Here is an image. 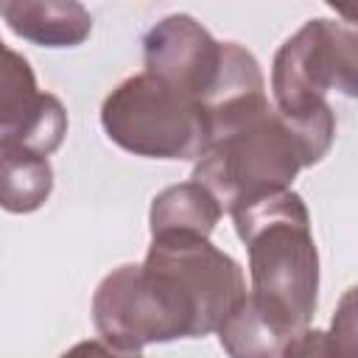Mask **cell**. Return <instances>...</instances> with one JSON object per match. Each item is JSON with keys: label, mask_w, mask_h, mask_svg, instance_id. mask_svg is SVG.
<instances>
[{"label": "cell", "mask_w": 358, "mask_h": 358, "mask_svg": "<svg viewBox=\"0 0 358 358\" xmlns=\"http://www.w3.org/2000/svg\"><path fill=\"white\" fill-rule=\"evenodd\" d=\"M333 137L336 123H294L263 95L210 123V148L196 159L193 182L232 215L243 204L291 190L302 168L327 157Z\"/></svg>", "instance_id": "7a4b0ae2"}, {"label": "cell", "mask_w": 358, "mask_h": 358, "mask_svg": "<svg viewBox=\"0 0 358 358\" xmlns=\"http://www.w3.org/2000/svg\"><path fill=\"white\" fill-rule=\"evenodd\" d=\"M101 126L115 145L145 159H199L210 148L204 109L145 70L103 98Z\"/></svg>", "instance_id": "5b68a950"}, {"label": "cell", "mask_w": 358, "mask_h": 358, "mask_svg": "<svg viewBox=\"0 0 358 358\" xmlns=\"http://www.w3.org/2000/svg\"><path fill=\"white\" fill-rule=\"evenodd\" d=\"M53 193V168L45 157L0 145V201L6 213H34Z\"/></svg>", "instance_id": "8fae6325"}, {"label": "cell", "mask_w": 358, "mask_h": 358, "mask_svg": "<svg viewBox=\"0 0 358 358\" xmlns=\"http://www.w3.org/2000/svg\"><path fill=\"white\" fill-rule=\"evenodd\" d=\"M0 14L14 36L39 48H76L92 34V17L76 0H6Z\"/></svg>", "instance_id": "ba28073f"}, {"label": "cell", "mask_w": 358, "mask_h": 358, "mask_svg": "<svg viewBox=\"0 0 358 358\" xmlns=\"http://www.w3.org/2000/svg\"><path fill=\"white\" fill-rule=\"evenodd\" d=\"M221 215L224 207L218 204V199L204 185L190 179L182 185H171L154 196L148 227H151V238L173 235V232L210 238Z\"/></svg>", "instance_id": "30bf717a"}, {"label": "cell", "mask_w": 358, "mask_h": 358, "mask_svg": "<svg viewBox=\"0 0 358 358\" xmlns=\"http://www.w3.org/2000/svg\"><path fill=\"white\" fill-rule=\"evenodd\" d=\"M280 358H341V355H338L327 330L305 327L285 344Z\"/></svg>", "instance_id": "4fadbf2b"}, {"label": "cell", "mask_w": 358, "mask_h": 358, "mask_svg": "<svg viewBox=\"0 0 358 358\" xmlns=\"http://www.w3.org/2000/svg\"><path fill=\"white\" fill-rule=\"evenodd\" d=\"M246 299V277L235 257L201 235L151 238L143 263L106 274L92 294V324L115 350L204 338L218 333Z\"/></svg>", "instance_id": "6da1fadb"}, {"label": "cell", "mask_w": 358, "mask_h": 358, "mask_svg": "<svg viewBox=\"0 0 358 358\" xmlns=\"http://www.w3.org/2000/svg\"><path fill=\"white\" fill-rule=\"evenodd\" d=\"M62 358H143L140 352H126V350H115L112 344L101 341V338H87L73 344L67 352H62Z\"/></svg>", "instance_id": "5bb4252c"}, {"label": "cell", "mask_w": 358, "mask_h": 358, "mask_svg": "<svg viewBox=\"0 0 358 358\" xmlns=\"http://www.w3.org/2000/svg\"><path fill=\"white\" fill-rule=\"evenodd\" d=\"M358 101V25L308 20L291 34L271 62V95L294 123H336L327 92Z\"/></svg>", "instance_id": "277c9868"}, {"label": "cell", "mask_w": 358, "mask_h": 358, "mask_svg": "<svg viewBox=\"0 0 358 358\" xmlns=\"http://www.w3.org/2000/svg\"><path fill=\"white\" fill-rule=\"evenodd\" d=\"M296 333L260 299H246L218 327V341L229 358H280Z\"/></svg>", "instance_id": "9c48e42d"}, {"label": "cell", "mask_w": 358, "mask_h": 358, "mask_svg": "<svg viewBox=\"0 0 358 358\" xmlns=\"http://www.w3.org/2000/svg\"><path fill=\"white\" fill-rule=\"evenodd\" d=\"M227 42H218L190 14H168L143 36L145 73L187 95L201 109L224 73Z\"/></svg>", "instance_id": "8992f818"}, {"label": "cell", "mask_w": 358, "mask_h": 358, "mask_svg": "<svg viewBox=\"0 0 358 358\" xmlns=\"http://www.w3.org/2000/svg\"><path fill=\"white\" fill-rule=\"evenodd\" d=\"M249 252V294L274 310L294 333L305 330L319 296V252L310 213L296 190H282L232 213Z\"/></svg>", "instance_id": "3957f363"}, {"label": "cell", "mask_w": 358, "mask_h": 358, "mask_svg": "<svg viewBox=\"0 0 358 358\" xmlns=\"http://www.w3.org/2000/svg\"><path fill=\"white\" fill-rule=\"evenodd\" d=\"M0 84V145L50 157L67 134V112L50 92H39L34 70L14 48L3 50Z\"/></svg>", "instance_id": "52a82bcc"}, {"label": "cell", "mask_w": 358, "mask_h": 358, "mask_svg": "<svg viewBox=\"0 0 358 358\" xmlns=\"http://www.w3.org/2000/svg\"><path fill=\"white\" fill-rule=\"evenodd\" d=\"M327 333L341 358H358V285L341 294Z\"/></svg>", "instance_id": "7c38bea8"}]
</instances>
